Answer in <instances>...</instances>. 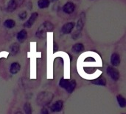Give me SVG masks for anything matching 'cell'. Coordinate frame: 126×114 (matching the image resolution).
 Returning <instances> with one entry per match:
<instances>
[{
	"label": "cell",
	"instance_id": "15",
	"mask_svg": "<svg viewBox=\"0 0 126 114\" xmlns=\"http://www.w3.org/2000/svg\"><path fill=\"white\" fill-rule=\"evenodd\" d=\"M50 4L49 0H38V6L40 9H45L49 7Z\"/></svg>",
	"mask_w": 126,
	"mask_h": 114
},
{
	"label": "cell",
	"instance_id": "12",
	"mask_svg": "<svg viewBox=\"0 0 126 114\" xmlns=\"http://www.w3.org/2000/svg\"><path fill=\"white\" fill-rule=\"evenodd\" d=\"M72 52H74L75 53H81L84 50V46L82 43H77L72 46Z\"/></svg>",
	"mask_w": 126,
	"mask_h": 114
},
{
	"label": "cell",
	"instance_id": "1",
	"mask_svg": "<svg viewBox=\"0 0 126 114\" xmlns=\"http://www.w3.org/2000/svg\"><path fill=\"white\" fill-rule=\"evenodd\" d=\"M54 30V25L52 22L49 21H46L43 24L40 25L36 31V36L41 39L44 37L47 32H51Z\"/></svg>",
	"mask_w": 126,
	"mask_h": 114
},
{
	"label": "cell",
	"instance_id": "7",
	"mask_svg": "<svg viewBox=\"0 0 126 114\" xmlns=\"http://www.w3.org/2000/svg\"><path fill=\"white\" fill-rule=\"evenodd\" d=\"M62 10L66 14H72L75 10V4L72 1H68L63 6Z\"/></svg>",
	"mask_w": 126,
	"mask_h": 114
},
{
	"label": "cell",
	"instance_id": "2",
	"mask_svg": "<svg viewBox=\"0 0 126 114\" xmlns=\"http://www.w3.org/2000/svg\"><path fill=\"white\" fill-rule=\"evenodd\" d=\"M59 85L61 88L65 89L69 93H71L74 91V90L76 88V82L74 79L68 80V79H61L60 80Z\"/></svg>",
	"mask_w": 126,
	"mask_h": 114
},
{
	"label": "cell",
	"instance_id": "3",
	"mask_svg": "<svg viewBox=\"0 0 126 114\" xmlns=\"http://www.w3.org/2000/svg\"><path fill=\"white\" fill-rule=\"evenodd\" d=\"M52 98H53V95L52 93H48V92H44L38 96L37 102L40 104V105L44 106L50 103Z\"/></svg>",
	"mask_w": 126,
	"mask_h": 114
},
{
	"label": "cell",
	"instance_id": "11",
	"mask_svg": "<svg viewBox=\"0 0 126 114\" xmlns=\"http://www.w3.org/2000/svg\"><path fill=\"white\" fill-rule=\"evenodd\" d=\"M17 40L19 42H24L25 41V39L27 38V32L25 29H22L21 30H20L16 36Z\"/></svg>",
	"mask_w": 126,
	"mask_h": 114
},
{
	"label": "cell",
	"instance_id": "5",
	"mask_svg": "<svg viewBox=\"0 0 126 114\" xmlns=\"http://www.w3.org/2000/svg\"><path fill=\"white\" fill-rule=\"evenodd\" d=\"M106 72L113 80L117 81L120 79V73L114 67H111V66L108 67L106 69Z\"/></svg>",
	"mask_w": 126,
	"mask_h": 114
},
{
	"label": "cell",
	"instance_id": "9",
	"mask_svg": "<svg viewBox=\"0 0 126 114\" xmlns=\"http://www.w3.org/2000/svg\"><path fill=\"white\" fill-rule=\"evenodd\" d=\"M120 62H121V59H120V55L117 53H114L111 56V65L114 67H117L120 65Z\"/></svg>",
	"mask_w": 126,
	"mask_h": 114
},
{
	"label": "cell",
	"instance_id": "17",
	"mask_svg": "<svg viewBox=\"0 0 126 114\" xmlns=\"http://www.w3.org/2000/svg\"><path fill=\"white\" fill-rule=\"evenodd\" d=\"M18 50H19V45L18 43L13 44L10 47V53L12 56L16 55L18 52Z\"/></svg>",
	"mask_w": 126,
	"mask_h": 114
},
{
	"label": "cell",
	"instance_id": "14",
	"mask_svg": "<svg viewBox=\"0 0 126 114\" xmlns=\"http://www.w3.org/2000/svg\"><path fill=\"white\" fill-rule=\"evenodd\" d=\"M92 82L94 85H97L105 86L106 85V79L103 76H100L99 78H97L94 80H92Z\"/></svg>",
	"mask_w": 126,
	"mask_h": 114
},
{
	"label": "cell",
	"instance_id": "20",
	"mask_svg": "<svg viewBox=\"0 0 126 114\" xmlns=\"http://www.w3.org/2000/svg\"><path fill=\"white\" fill-rule=\"evenodd\" d=\"M18 17L21 20H25L27 17V13L26 11H22L18 14Z\"/></svg>",
	"mask_w": 126,
	"mask_h": 114
},
{
	"label": "cell",
	"instance_id": "16",
	"mask_svg": "<svg viewBox=\"0 0 126 114\" xmlns=\"http://www.w3.org/2000/svg\"><path fill=\"white\" fill-rule=\"evenodd\" d=\"M4 26L8 29H12L16 26V22L13 19H6L4 22Z\"/></svg>",
	"mask_w": 126,
	"mask_h": 114
},
{
	"label": "cell",
	"instance_id": "22",
	"mask_svg": "<svg viewBox=\"0 0 126 114\" xmlns=\"http://www.w3.org/2000/svg\"><path fill=\"white\" fill-rule=\"evenodd\" d=\"M15 114H22L21 111H18V112H16V113Z\"/></svg>",
	"mask_w": 126,
	"mask_h": 114
},
{
	"label": "cell",
	"instance_id": "13",
	"mask_svg": "<svg viewBox=\"0 0 126 114\" xmlns=\"http://www.w3.org/2000/svg\"><path fill=\"white\" fill-rule=\"evenodd\" d=\"M21 69V65L18 62H13L11 64L10 68V72L12 74H16Z\"/></svg>",
	"mask_w": 126,
	"mask_h": 114
},
{
	"label": "cell",
	"instance_id": "18",
	"mask_svg": "<svg viewBox=\"0 0 126 114\" xmlns=\"http://www.w3.org/2000/svg\"><path fill=\"white\" fill-rule=\"evenodd\" d=\"M117 99L118 102V104L120 105V107L121 108H125L126 106V99L122 96V95H117Z\"/></svg>",
	"mask_w": 126,
	"mask_h": 114
},
{
	"label": "cell",
	"instance_id": "19",
	"mask_svg": "<svg viewBox=\"0 0 126 114\" xmlns=\"http://www.w3.org/2000/svg\"><path fill=\"white\" fill-rule=\"evenodd\" d=\"M24 111L26 114H32V108L30 103L26 102L24 105Z\"/></svg>",
	"mask_w": 126,
	"mask_h": 114
},
{
	"label": "cell",
	"instance_id": "21",
	"mask_svg": "<svg viewBox=\"0 0 126 114\" xmlns=\"http://www.w3.org/2000/svg\"><path fill=\"white\" fill-rule=\"evenodd\" d=\"M40 114H49V111L46 108H43L40 112Z\"/></svg>",
	"mask_w": 126,
	"mask_h": 114
},
{
	"label": "cell",
	"instance_id": "23",
	"mask_svg": "<svg viewBox=\"0 0 126 114\" xmlns=\"http://www.w3.org/2000/svg\"><path fill=\"white\" fill-rule=\"evenodd\" d=\"M55 1H58V0H55Z\"/></svg>",
	"mask_w": 126,
	"mask_h": 114
},
{
	"label": "cell",
	"instance_id": "8",
	"mask_svg": "<svg viewBox=\"0 0 126 114\" xmlns=\"http://www.w3.org/2000/svg\"><path fill=\"white\" fill-rule=\"evenodd\" d=\"M63 108V102L62 100H58L51 105L50 111L52 112H61Z\"/></svg>",
	"mask_w": 126,
	"mask_h": 114
},
{
	"label": "cell",
	"instance_id": "6",
	"mask_svg": "<svg viewBox=\"0 0 126 114\" xmlns=\"http://www.w3.org/2000/svg\"><path fill=\"white\" fill-rule=\"evenodd\" d=\"M75 27V23L73 22H67L64 24L61 28V31L63 34H69L72 32L74 28Z\"/></svg>",
	"mask_w": 126,
	"mask_h": 114
},
{
	"label": "cell",
	"instance_id": "4",
	"mask_svg": "<svg viewBox=\"0 0 126 114\" xmlns=\"http://www.w3.org/2000/svg\"><path fill=\"white\" fill-rule=\"evenodd\" d=\"M38 13L37 12H34L31 14L30 17L28 19V20L27 22H25L23 24L24 27H26V28H30L33 24L35 22L36 19H38Z\"/></svg>",
	"mask_w": 126,
	"mask_h": 114
},
{
	"label": "cell",
	"instance_id": "10",
	"mask_svg": "<svg viewBox=\"0 0 126 114\" xmlns=\"http://www.w3.org/2000/svg\"><path fill=\"white\" fill-rule=\"evenodd\" d=\"M17 6H18V4H17V1L16 0H10L8 2H7V10L8 12H14L16 8H17Z\"/></svg>",
	"mask_w": 126,
	"mask_h": 114
}]
</instances>
